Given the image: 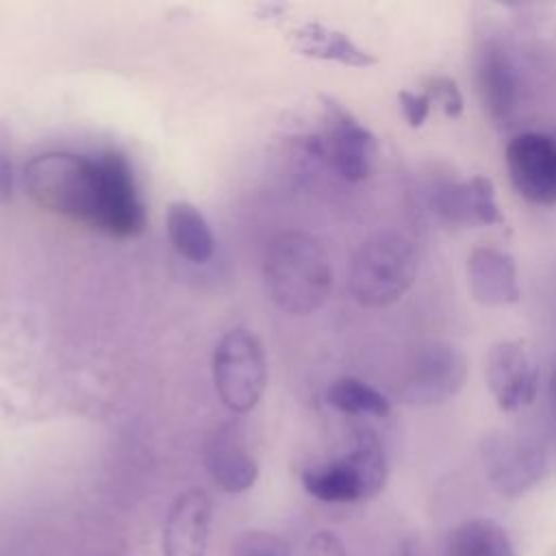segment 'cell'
Wrapping results in <instances>:
<instances>
[{"mask_svg": "<svg viewBox=\"0 0 556 556\" xmlns=\"http://www.w3.org/2000/svg\"><path fill=\"white\" fill-rule=\"evenodd\" d=\"M267 295L289 315H311L328 298L332 269L319 241L302 230L276 235L265 254Z\"/></svg>", "mask_w": 556, "mask_h": 556, "instance_id": "6da1fadb", "label": "cell"}, {"mask_svg": "<svg viewBox=\"0 0 556 556\" xmlns=\"http://www.w3.org/2000/svg\"><path fill=\"white\" fill-rule=\"evenodd\" d=\"M28 198L56 215L98 230L102 215V169L98 156L43 152L24 165Z\"/></svg>", "mask_w": 556, "mask_h": 556, "instance_id": "7a4b0ae2", "label": "cell"}, {"mask_svg": "<svg viewBox=\"0 0 556 556\" xmlns=\"http://www.w3.org/2000/svg\"><path fill=\"white\" fill-rule=\"evenodd\" d=\"M417 274V254L408 237L395 230H380L367 237L350 263V293L367 308H382L397 302Z\"/></svg>", "mask_w": 556, "mask_h": 556, "instance_id": "3957f363", "label": "cell"}, {"mask_svg": "<svg viewBox=\"0 0 556 556\" xmlns=\"http://www.w3.org/2000/svg\"><path fill=\"white\" fill-rule=\"evenodd\" d=\"M387 480V458L371 430H358L350 452L302 471L304 489L321 502H356L376 495Z\"/></svg>", "mask_w": 556, "mask_h": 556, "instance_id": "277c9868", "label": "cell"}, {"mask_svg": "<svg viewBox=\"0 0 556 556\" xmlns=\"http://www.w3.org/2000/svg\"><path fill=\"white\" fill-rule=\"evenodd\" d=\"M213 380L228 410H252L267 389V361L261 339L245 328L228 330L213 352Z\"/></svg>", "mask_w": 556, "mask_h": 556, "instance_id": "5b68a950", "label": "cell"}, {"mask_svg": "<svg viewBox=\"0 0 556 556\" xmlns=\"http://www.w3.org/2000/svg\"><path fill=\"white\" fill-rule=\"evenodd\" d=\"M324 102V132L308 141V150L326 159L348 182H361L369 176L376 161V137L348 109L328 96Z\"/></svg>", "mask_w": 556, "mask_h": 556, "instance_id": "8992f818", "label": "cell"}, {"mask_svg": "<svg viewBox=\"0 0 556 556\" xmlns=\"http://www.w3.org/2000/svg\"><path fill=\"white\" fill-rule=\"evenodd\" d=\"M467 378V361L456 345L428 343L415 354L402 387L408 406H437L454 397Z\"/></svg>", "mask_w": 556, "mask_h": 556, "instance_id": "52a82bcc", "label": "cell"}, {"mask_svg": "<svg viewBox=\"0 0 556 556\" xmlns=\"http://www.w3.org/2000/svg\"><path fill=\"white\" fill-rule=\"evenodd\" d=\"M98 161L102 169V215L98 230L115 239L141 235L146 228V206L130 161L117 150H104Z\"/></svg>", "mask_w": 556, "mask_h": 556, "instance_id": "ba28073f", "label": "cell"}, {"mask_svg": "<svg viewBox=\"0 0 556 556\" xmlns=\"http://www.w3.org/2000/svg\"><path fill=\"white\" fill-rule=\"evenodd\" d=\"M482 458L493 486L515 497L534 486L547 471L543 447L517 434H491L482 443Z\"/></svg>", "mask_w": 556, "mask_h": 556, "instance_id": "9c48e42d", "label": "cell"}, {"mask_svg": "<svg viewBox=\"0 0 556 556\" xmlns=\"http://www.w3.org/2000/svg\"><path fill=\"white\" fill-rule=\"evenodd\" d=\"M513 187L532 204L556 202V139L545 132H519L506 146Z\"/></svg>", "mask_w": 556, "mask_h": 556, "instance_id": "30bf717a", "label": "cell"}, {"mask_svg": "<svg viewBox=\"0 0 556 556\" xmlns=\"http://www.w3.org/2000/svg\"><path fill=\"white\" fill-rule=\"evenodd\" d=\"M486 382L502 410L532 404L539 389V369L519 341H497L486 356Z\"/></svg>", "mask_w": 556, "mask_h": 556, "instance_id": "8fae6325", "label": "cell"}, {"mask_svg": "<svg viewBox=\"0 0 556 556\" xmlns=\"http://www.w3.org/2000/svg\"><path fill=\"white\" fill-rule=\"evenodd\" d=\"M211 515V497L202 489L180 493L163 526V556H206Z\"/></svg>", "mask_w": 556, "mask_h": 556, "instance_id": "7c38bea8", "label": "cell"}, {"mask_svg": "<svg viewBox=\"0 0 556 556\" xmlns=\"http://www.w3.org/2000/svg\"><path fill=\"white\" fill-rule=\"evenodd\" d=\"M432 204H434V211L447 224L489 226V224L504 222L495 202L493 182L484 176L439 185L434 189Z\"/></svg>", "mask_w": 556, "mask_h": 556, "instance_id": "4fadbf2b", "label": "cell"}, {"mask_svg": "<svg viewBox=\"0 0 556 556\" xmlns=\"http://www.w3.org/2000/svg\"><path fill=\"white\" fill-rule=\"evenodd\" d=\"M204 460L211 478L226 493L248 491L258 478V465L235 424H224L211 434Z\"/></svg>", "mask_w": 556, "mask_h": 556, "instance_id": "5bb4252c", "label": "cell"}, {"mask_svg": "<svg viewBox=\"0 0 556 556\" xmlns=\"http://www.w3.org/2000/svg\"><path fill=\"white\" fill-rule=\"evenodd\" d=\"M476 83L480 100L491 119L506 124L517 109V76L510 56L493 39L478 48Z\"/></svg>", "mask_w": 556, "mask_h": 556, "instance_id": "9a60e30c", "label": "cell"}, {"mask_svg": "<svg viewBox=\"0 0 556 556\" xmlns=\"http://www.w3.org/2000/svg\"><path fill=\"white\" fill-rule=\"evenodd\" d=\"M469 291L484 306L515 304L519 300L517 267L510 254L497 248H476L467 258Z\"/></svg>", "mask_w": 556, "mask_h": 556, "instance_id": "2e32d148", "label": "cell"}, {"mask_svg": "<svg viewBox=\"0 0 556 556\" xmlns=\"http://www.w3.org/2000/svg\"><path fill=\"white\" fill-rule=\"evenodd\" d=\"M165 228L172 245L191 263H206L213 256L215 239L198 206L176 200L167 206Z\"/></svg>", "mask_w": 556, "mask_h": 556, "instance_id": "e0dca14e", "label": "cell"}, {"mask_svg": "<svg viewBox=\"0 0 556 556\" xmlns=\"http://www.w3.org/2000/svg\"><path fill=\"white\" fill-rule=\"evenodd\" d=\"M293 46L313 59L337 61L352 67H369L376 63L367 50L358 48L345 33L328 28L324 24H304L293 30Z\"/></svg>", "mask_w": 556, "mask_h": 556, "instance_id": "ac0fdd59", "label": "cell"}, {"mask_svg": "<svg viewBox=\"0 0 556 556\" xmlns=\"http://www.w3.org/2000/svg\"><path fill=\"white\" fill-rule=\"evenodd\" d=\"M445 556H515V549L502 526L491 519H469L450 534Z\"/></svg>", "mask_w": 556, "mask_h": 556, "instance_id": "d6986e66", "label": "cell"}, {"mask_svg": "<svg viewBox=\"0 0 556 556\" xmlns=\"http://www.w3.org/2000/svg\"><path fill=\"white\" fill-rule=\"evenodd\" d=\"M326 402L345 413V415H376L384 417L389 413V400L374 389L371 384L358 380V378H337L326 389Z\"/></svg>", "mask_w": 556, "mask_h": 556, "instance_id": "ffe728a7", "label": "cell"}, {"mask_svg": "<svg viewBox=\"0 0 556 556\" xmlns=\"http://www.w3.org/2000/svg\"><path fill=\"white\" fill-rule=\"evenodd\" d=\"M235 556H289L285 541L267 530H245L232 543Z\"/></svg>", "mask_w": 556, "mask_h": 556, "instance_id": "44dd1931", "label": "cell"}, {"mask_svg": "<svg viewBox=\"0 0 556 556\" xmlns=\"http://www.w3.org/2000/svg\"><path fill=\"white\" fill-rule=\"evenodd\" d=\"M424 93H428V98L434 104H439L447 117H458L463 113V93L452 78L447 76L428 78Z\"/></svg>", "mask_w": 556, "mask_h": 556, "instance_id": "7402d4cb", "label": "cell"}, {"mask_svg": "<svg viewBox=\"0 0 556 556\" xmlns=\"http://www.w3.org/2000/svg\"><path fill=\"white\" fill-rule=\"evenodd\" d=\"M397 102H400L402 115L410 128H419L428 119L430 104H432L428 93H415V91L402 89L397 93Z\"/></svg>", "mask_w": 556, "mask_h": 556, "instance_id": "603a6c76", "label": "cell"}, {"mask_svg": "<svg viewBox=\"0 0 556 556\" xmlns=\"http://www.w3.org/2000/svg\"><path fill=\"white\" fill-rule=\"evenodd\" d=\"M306 556H348V552L343 541L334 532L319 530L308 539Z\"/></svg>", "mask_w": 556, "mask_h": 556, "instance_id": "cb8c5ba5", "label": "cell"}, {"mask_svg": "<svg viewBox=\"0 0 556 556\" xmlns=\"http://www.w3.org/2000/svg\"><path fill=\"white\" fill-rule=\"evenodd\" d=\"M13 191V165L11 159L0 150V202H7Z\"/></svg>", "mask_w": 556, "mask_h": 556, "instance_id": "d4e9b609", "label": "cell"}, {"mask_svg": "<svg viewBox=\"0 0 556 556\" xmlns=\"http://www.w3.org/2000/svg\"><path fill=\"white\" fill-rule=\"evenodd\" d=\"M393 556H424L421 554V549H419V545L417 543H413V541H404L397 549H395V554Z\"/></svg>", "mask_w": 556, "mask_h": 556, "instance_id": "484cf974", "label": "cell"}, {"mask_svg": "<svg viewBox=\"0 0 556 556\" xmlns=\"http://www.w3.org/2000/svg\"><path fill=\"white\" fill-rule=\"evenodd\" d=\"M549 389H552V397L556 402V367L552 369V376H549Z\"/></svg>", "mask_w": 556, "mask_h": 556, "instance_id": "4316f807", "label": "cell"}, {"mask_svg": "<svg viewBox=\"0 0 556 556\" xmlns=\"http://www.w3.org/2000/svg\"><path fill=\"white\" fill-rule=\"evenodd\" d=\"M554 139H556V135H554Z\"/></svg>", "mask_w": 556, "mask_h": 556, "instance_id": "83f0119b", "label": "cell"}]
</instances>
